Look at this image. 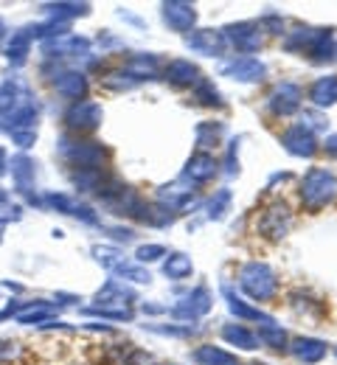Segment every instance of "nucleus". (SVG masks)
I'll return each mask as SVG.
<instances>
[{
    "label": "nucleus",
    "mask_w": 337,
    "mask_h": 365,
    "mask_svg": "<svg viewBox=\"0 0 337 365\" xmlns=\"http://www.w3.org/2000/svg\"><path fill=\"white\" fill-rule=\"evenodd\" d=\"M239 287L247 298H253L256 304H267L279 295V275L273 273L270 264L264 262H247L239 267Z\"/></svg>",
    "instance_id": "1"
},
{
    "label": "nucleus",
    "mask_w": 337,
    "mask_h": 365,
    "mask_svg": "<svg viewBox=\"0 0 337 365\" xmlns=\"http://www.w3.org/2000/svg\"><path fill=\"white\" fill-rule=\"evenodd\" d=\"M298 194L306 211H321L337 197V175L329 169H309L301 180Z\"/></svg>",
    "instance_id": "2"
},
{
    "label": "nucleus",
    "mask_w": 337,
    "mask_h": 365,
    "mask_svg": "<svg viewBox=\"0 0 337 365\" xmlns=\"http://www.w3.org/2000/svg\"><path fill=\"white\" fill-rule=\"evenodd\" d=\"M301 98H304V91L295 82H281V85H276L273 93L267 96V110L276 118H287L292 113H298Z\"/></svg>",
    "instance_id": "3"
},
{
    "label": "nucleus",
    "mask_w": 337,
    "mask_h": 365,
    "mask_svg": "<svg viewBox=\"0 0 337 365\" xmlns=\"http://www.w3.org/2000/svg\"><path fill=\"white\" fill-rule=\"evenodd\" d=\"M222 37H225V46L237 48L242 53L259 51V48H261V40H264L259 23H237V26H228V29L222 31Z\"/></svg>",
    "instance_id": "4"
},
{
    "label": "nucleus",
    "mask_w": 337,
    "mask_h": 365,
    "mask_svg": "<svg viewBox=\"0 0 337 365\" xmlns=\"http://www.w3.org/2000/svg\"><path fill=\"white\" fill-rule=\"evenodd\" d=\"M264 73H267V68H264V62H259L256 56H234V59L222 62V76L244 82V85L261 82Z\"/></svg>",
    "instance_id": "5"
},
{
    "label": "nucleus",
    "mask_w": 337,
    "mask_h": 365,
    "mask_svg": "<svg viewBox=\"0 0 337 365\" xmlns=\"http://www.w3.org/2000/svg\"><path fill=\"white\" fill-rule=\"evenodd\" d=\"M292 225V214H289L287 202H273L261 211V220H259V233L261 236H270V239H281Z\"/></svg>",
    "instance_id": "6"
},
{
    "label": "nucleus",
    "mask_w": 337,
    "mask_h": 365,
    "mask_svg": "<svg viewBox=\"0 0 337 365\" xmlns=\"http://www.w3.org/2000/svg\"><path fill=\"white\" fill-rule=\"evenodd\" d=\"M211 307H214V298H211V289L208 287H194L192 292L172 309L177 318H186V320H197L202 318V315H208L211 312Z\"/></svg>",
    "instance_id": "7"
},
{
    "label": "nucleus",
    "mask_w": 337,
    "mask_h": 365,
    "mask_svg": "<svg viewBox=\"0 0 337 365\" xmlns=\"http://www.w3.org/2000/svg\"><path fill=\"white\" fill-rule=\"evenodd\" d=\"M281 146L287 149L289 155H295V158H312V155L321 149L318 140H315V135H312V130L304 127V124L289 127L287 133L281 135Z\"/></svg>",
    "instance_id": "8"
},
{
    "label": "nucleus",
    "mask_w": 337,
    "mask_h": 365,
    "mask_svg": "<svg viewBox=\"0 0 337 365\" xmlns=\"http://www.w3.org/2000/svg\"><path fill=\"white\" fill-rule=\"evenodd\" d=\"M287 349L292 354V360L304 365L321 363L326 357V351H329V346L323 340H318V337H295V340H289Z\"/></svg>",
    "instance_id": "9"
},
{
    "label": "nucleus",
    "mask_w": 337,
    "mask_h": 365,
    "mask_svg": "<svg viewBox=\"0 0 337 365\" xmlns=\"http://www.w3.org/2000/svg\"><path fill=\"white\" fill-rule=\"evenodd\" d=\"M163 23L172 31L186 34V31H192L194 23H197V11H194L192 3H163Z\"/></svg>",
    "instance_id": "10"
},
{
    "label": "nucleus",
    "mask_w": 337,
    "mask_h": 365,
    "mask_svg": "<svg viewBox=\"0 0 337 365\" xmlns=\"http://www.w3.org/2000/svg\"><path fill=\"white\" fill-rule=\"evenodd\" d=\"M217 172H219L217 158L208 155V152H197L192 160H189V166L183 169V178L192 182V185H202V182L214 180Z\"/></svg>",
    "instance_id": "11"
},
{
    "label": "nucleus",
    "mask_w": 337,
    "mask_h": 365,
    "mask_svg": "<svg viewBox=\"0 0 337 365\" xmlns=\"http://www.w3.org/2000/svg\"><path fill=\"white\" fill-rule=\"evenodd\" d=\"M186 46L197 51V53H202V56H219L222 51H225V37H222V31H214V29H202V31H192L189 37H186Z\"/></svg>",
    "instance_id": "12"
},
{
    "label": "nucleus",
    "mask_w": 337,
    "mask_h": 365,
    "mask_svg": "<svg viewBox=\"0 0 337 365\" xmlns=\"http://www.w3.org/2000/svg\"><path fill=\"white\" fill-rule=\"evenodd\" d=\"M166 79L175 85V88H194V85H199L202 82V73H199V68L192 65L189 59H172L169 65H166Z\"/></svg>",
    "instance_id": "13"
},
{
    "label": "nucleus",
    "mask_w": 337,
    "mask_h": 365,
    "mask_svg": "<svg viewBox=\"0 0 337 365\" xmlns=\"http://www.w3.org/2000/svg\"><path fill=\"white\" fill-rule=\"evenodd\" d=\"M98 121H101V107L96 101H79L68 113V124L76 130H93V127H98Z\"/></svg>",
    "instance_id": "14"
},
{
    "label": "nucleus",
    "mask_w": 337,
    "mask_h": 365,
    "mask_svg": "<svg viewBox=\"0 0 337 365\" xmlns=\"http://www.w3.org/2000/svg\"><path fill=\"white\" fill-rule=\"evenodd\" d=\"M222 340L231 343V346H237V349H244V351H256V349L261 346L259 337H256V331H250V329L242 326V323H228V326H222Z\"/></svg>",
    "instance_id": "15"
},
{
    "label": "nucleus",
    "mask_w": 337,
    "mask_h": 365,
    "mask_svg": "<svg viewBox=\"0 0 337 365\" xmlns=\"http://www.w3.org/2000/svg\"><path fill=\"white\" fill-rule=\"evenodd\" d=\"M309 101L315 107H332L337 104V76H321L309 85Z\"/></svg>",
    "instance_id": "16"
},
{
    "label": "nucleus",
    "mask_w": 337,
    "mask_h": 365,
    "mask_svg": "<svg viewBox=\"0 0 337 365\" xmlns=\"http://www.w3.org/2000/svg\"><path fill=\"white\" fill-rule=\"evenodd\" d=\"M222 292H225V301H228V309L242 320H256V323H267L270 315H264L259 307H250L247 301H242L239 295L231 289V287H222Z\"/></svg>",
    "instance_id": "17"
},
{
    "label": "nucleus",
    "mask_w": 337,
    "mask_h": 365,
    "mask_svg": "<svg viewBox=\"0 0 337 365\" xmlns=\"http://www.w3.org/2000/svg\"><path fill=\"white\" fill-rule=\"evenodd\" d=\"M192 360L197 365H237V357H234L231 351H225V349H219V346H211V343L194 349Z\"/></svg>",
    "instance_id": "18"
},
{
    "label": "nucleus",
    "mask_w": 337,
    "mask_h": 365,
    "mask_svg": "<svg viewBox=\"0 0 337 365\" xmlns=\"http://www.w3.org/2000/svg\"><path fill=\"white\" fill-rule=\"evenodd\" d=\"M259 343L261 346H270V349H287V331L281 329V323L270 318L267 323H259V331H256Z\"/></svg>",
    "instance_id": "19"
},
{
    "label": "nucleus",
    "mask_w": 337,
    "mask_h": 365,
    "mask_svg": "<svg viewBox=\"0 0 337 365\" xmlns=\"http://www.w3.org/2000/svg\"><path fill=\"white\" fill-rule=\"evenodd\" d=\"M163 273L172 281H183V278H189L194 273L192 259L186 253H169V259L163 262Z\"/></svg>",
    "instance_id": "20"
},
{
    "label": "nucleus",
    "mask_w": 337,
    "mask_h": 365,
    "mask_svg": "<svg viewBox=\"0 0 337 365\" xmlns=\"http://www.w3.org/2000/svg\"><path fill=\"white\" fill-rule=\"evenodd\" d=\"M228 208H231V191H228V188H219V191L211 197V202H208V217H211V220H222V217L228 214Z\"/></svg>",
    "instance_id": "21"
},
{
    "label": "nucleus",
    "mask_w": 337,
    "mask_h": 365,
    "mask_svg": "<svg viewBox=\"0 0 337 365\" xmlns=\"http://www.w3.org/2000/svg\"><path fill=\"white\" fill-rule=\"evenodd\" d=\"M56 91L62 93V96H68V98H79V96L85 93V79H82V73H65V79L56 82Z\"/></svg>",
    "instance_id": "22"
},
{
    "label": "nucleus",
    "mask_w": 337,
    "mask_h": 365,
    "mask_svg": "<svg viewBox=\"0 0 337 365\" xmlns=\"http://www.w3.org/2000/svg\"><path fill=\"white\" fill-rule=\"evenodd\" d=\"M197 98L202 101V104H208V107H222V96H219V91L211 85V82H199L197 85Z\"/></svg>",
    "instance_id": "23"
},
{
    "label": "nucleus",
    "mask_w": 337,
    "mask_h": 365,
    "mask_svg": "<svg viewBox=\"0 0 337 365\" xmlns=\"http://www.w3.org/2000/svg\"><path fill=\"white\" fill-rule=\"evenodd\" d=\"M219 135H222V127L217 124H199L197 127V143L199 146H217V140H219Z\"/></svg>",
    "instance_id": "24"
},
{
    "label": "nucleus",
    "mask_w": 337,
    "mask_h": 365,
    "mask_svg": "<svg viewBox=\"0 0 337 365\" xmlns=\"http://www.w3.org/2000/svg\"><path fill=\"white\" fill-rule=\"evenodd\" d=\"M160 256H166L163 245H144V247H138V262H157Z\"/></svg>",
    "instance_id": "25"
},
{
    "label": "nucleus",
    "mask_w": 337,
    "mask_h": 365,
    "mask_svg": "<svg viewBox=\"0 0 337 365\" xmlns=\"http://www.w3.org/2000/svg\"><path fill=\"white\" fill-rule=\"evenodd\" d=\"M323 152H326V155H332V158H337V133L323 140Z\"/></svg>",
    "instance_id": "26"
},
{
    "label": "nucleus",
    "mask_w": 337,
    "mask_h": 365,
    "mask_svg": "<svg viewBox=\"0 0 337 365\" xmlns=\"http://www.w3.org/2000/svg\"><path fill=\"white\" fill-rule=\"evenodd\" d=\"M335 357H337V349H335Z\"/></svg>",
    "instance_id": "27"
}]
</instances>
